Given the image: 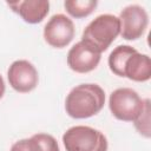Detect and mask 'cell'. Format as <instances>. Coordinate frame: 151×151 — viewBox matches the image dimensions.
<instances>
[{
    "label": "cell",
    "mask_w": 151,
    "mask_h": 151,
    "mask_svg": "<svg viewBox=\"0 0 151 151\" xmlns=\"http://www.w3.org/2000/svg\"><path fill=\"white\" fill-rule=\"evenodd\" d=\"M105 104V92L97 84H80L73 87L65 99L66 113L74 119L96 116Z\"/></svg>",
    "instance_id": "6da1fadb"
},
{
    "label": "cell",
    "mask_w": 151,
    "mask_h": 151,
    "mask_svg": "<svg viewBox=\"0 0 151 151\" xmlns=\"http://www.w3.org/2000/svg\"><path fill=\"white\" fill-rule=\"evenodd\" d=\"M120 34V22L113 14H101L93 19L84 29L81 41L103 53Z\"/></svg>",
    "instance_id": "7a4b0ae2"
},
{
    "label": "cell",
    "mask_w": 151,
    "mask_h": 151,
    "mask_svg": "<svg viewBox=\"0 0 151 151\" xmlns=\"http://www.w3.org/2000/svg\"><path fill=\"white\" fill-rule=\"evenodd\" d=\"M66 151H107V139L103 132L90 126L70 127L63 136Z\"/></svg>",
    "instance_id": "3957f363"
},
{
    "label": "cell",
    "mask_w": 151,
    "mask_h": 151,
    "mask_svg": "<svg viewBox=\"0 0 151 151\" xmlns=\"http://www.w3.org/2000/svg\"><path fill=\"white\" fill-rule=\"evenodd\" d=\"M145 100L130 87L114 90L109 98V107L111 113L119 120L134 122L143 112Z\"/></svg>",
    "instance_id": "277c9868"
},
{
    "label": "cell",
    "mask_w": 151,
    "mask_h": 151,
    "mask_svg": "<svg viewBox=\"0 0 151 151\" xmlns=\"http://www.w3.org/2000/svg\"><path fill=\"white\" fill-rule=\"evenodd\" d=\"M120 34L125 40H137L146 31L149 15L139 5L126 6L119 14Z\"/></svg>",
    "instance_id": "5b68a950"
},
{
    "label": "cell",
    "mask_w": 151,
    "mask_h": 151,
    "mask_svg": "<svg viewBox=\"0 0 151 151\" xmlns=\"http://www.w3.org/2000/svg\"><path fill=\"white\" fill-rule=\"evenodd\" d=\"M73 21L65 14H54L44 27L45 41L54 48L66 47L74 38Z\"/></svg>",
    "instance_id": "8992f818"
},
{
    "label": "cell",
    "mask_w": 151,
    "mask_h": 151,
    "mask_svg": "<svg viewBox=\"0 0 151 151\" xmlns=\"http://www.w3.org/2000/svg\"><path fill=\"white\" fill-rule=\"evenodd\" d=\"M8 83L13 90L19 93H28L33 91L39 81L35 66L28 60H15L7 71Z\"/></svg>",
    "instance_id": "52a82bcc"
},
{
    "label": "cell",
    "mask_w": 151,
    "mask_h": 151,
    "mask_svg": "<svg viewBox=\"0 0 151 151\" xmlns=\"http://www.w3.org/2000/svg\"><path fill=\"white\" fill-rule=\"evenodd\" d=\"M101 53L81 40L74 44L67 53V65L77 73H87L93 71L99 65Z\"/></svg>",
    "instance_id": "ba28073f"
},
{
    "label": "cell",
    "mask_w": 151,
    "mask_h": 151,
    "mask_svg": "<svg viewBox=\"0 0 151 151\" xmlns=\"http://www.w3.org/2000/svg\"><path fill=\"white\" fill-rule=\"evenodd\" d=\"M7 5L28 24L41 22L50 11V2L47 0H25L7 2Z\"/></svg>",
    "instance_id": "9c48e42d"
},
{
    "label": "cell",
    "mask_w": 151,
    "mask_h": 151,
    "mask_svg": "<svg viewBox=\"0 0 151 151\" xmlns=\"http://www.w3.org/2000/svg\"><path fill=\"white\" fill-rule=\"evenodd\" d=\"M124 77L133 81H147L151 78V60L147 54L136 51L132 53L124 65Z\"/></svg>",
    "instance_id": "30bf717a"
},
{
    "label": "cell",
    "mask_w": 151,
    "mask_h": 151,
    "mask_svg": "<svg viewBox=\"0 0 151 151\" xmlns=\"http://www.w3.org/2000/svg\"><path fill=\"white\" fill-rule=\"evenodd\" d=\"M11 151H60L55 138L47 133H35L31 138L15 142Z\"/></svg>",
    "instance_id": "8fae6325"
},
{
    "label": "cell",
    "mask_w": 151,
    "mask_h": 151,
    "mask_svg": "<svg viewBox=\"0 0 151 151\" xmlns=\"http://www.w3.org/2000/svg\"><path fill=\"white\" fill-rule=\"evenodd\" d=\"M137 50L129 45H119L117 46L109 57V67L110 70L118 77H124V65L127 58L134 53Z\"/></svg>",
    "instance_id": "7c38bea8"
},
{
    "label": "cell",
    "mask_w": 151,
    "mask_h": 151,
    "mask_svg": "<svg viewBox=\"0 0 151 151\" xmlns=\"http://www.w3.org/2000/svg\"><path fill=\"white\" fill-rule=\"evenodd\" d=\"M97 5L98 2L96 0H66L64 2L66 12L77 19L88 17L94 11Z\"/></svg>",
    "instance_id": "4fadbf2b"
},
{
    "label": "cell",
    "mask_w": 151,
    "mask_h": 151,
    "mask_svg": "<svg viewBox=\"0 0 151 151\" xmlns=\"http://www.w3.org/2000/svg\"><path fill=\"white\" fill-rule=\"evenodd\" d=\"M137 131L146 138H150V100L145 99V106L139 117L133 122Z\"/></svg>",
    "instance_id": "5bb4252c"
},
{
    "label": "cell",
    "mask_w": 151,
    "mask_h": 151,
    "mask_svg": "<svg viewBox=\"0 0 151 151\" xmlns=\"http://www.w3.org/2000/svg\"><path fill=\"white\" fill-rule=\"evenodd\" d=\"M4 94H5V81L0 76V99L4 97Z\"/></svg>",
    "instance_id": "9a60e30c"
}]
</instances>
